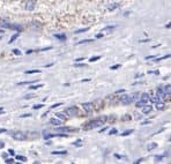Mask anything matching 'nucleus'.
<instances>
[{"label":"nucleus","instance_id":"obj_1","mask_svg":"<svg viewBox=\"0 0 171 164\" xmlns=\"http://www.w3.org/2000/svg\"><path fill=\"white\" fill-rule=\"evenodd\" d=\"M107 120H108V117H105V116L98 117L97 119H94V120L89 121V123H88V125H86V126H84V128H86V129L96 128V127H98V126H101V125L105 124V121H107Z\"/></svg>","mask_w":171,"mask_h":164},{"label":"nucleus","instance_id":"obj_2","mask_svg":"<svg viewBox=\"0 0 171 164\" xmlns=\"http://www.w3.org/2000/svg\"><path fill=\"white\" fill-rule=\"evenodd\" d=\"M133 102V97L131 95H123L120 97V103L124 105H130Z\"/></svg>","mask_w":171,"mask_h":164},{"label":"nucleus","instance_id":"obj_3","mask_svg":"<svg viewBox=\"0 0 171 164\" xmlns=\"http://www.w3.org/2000/svg\"><path fill=\"white\" fill-rule=\"evenodd\" d=\"M13 139L18 140V141H24V140H27V135L23 132H15L13 134Z\"/></svg>","mask_w":171,"mask_h":164},{"label":"nucleus","instance_id":"obj_4","mask_svg":"<svg viewBox=\"0 0 171 164\" xmlns=\"http://www.w3.org/2000/svg\"><path fill=\"white\" fill-rule=\"evenodd\" d=\"M82 108H83V110L86 111V112H87L88 115H90L92 112H93V110H94V104L93 103H83L82 104Z\"/></svg>","mask_w":171,"mask_h":164},{"label":"nucleus","instance_id":"obj_5","mask_svg":"<svg viewBox=\"0 0 171 164\" xmlns=\"http://www.w3.org/2000/svg\"><path fill=\"white\" fill-rule=\"evenodd\" d=\"M66 113L69 115V116H76V115H79V110L75 106H71V108L66 109Z\"/></svg>","mask_w":171,"mask_h":164},{"label":"nucleus","instance_id":"obj_6","mask_svg":"<svg viewBox=\"0 0 171 164\" xmlns=\"http://www.w3.org/2000/svg\"><path fill=\"white\" fill-rule=\"evenodd\" d=\"M36 6V0H28V1L26 3V9L28 11H33Z\"/></svg>","mask_w":171,"mask_h":164},{"label":"nucleus","instance_id":"obj_7","mask_svg":"<svg viewBox=\"0 0 171 164\" xmlns=\"http://www.w3.org/2000/svg\"><path fill=\"white\" fill-rule=\"evenodd\" d=\"M140 100L142 101V102H145V103H149L150 102V95L149 94H147V93H143V94H141V96H140Z\"/></svg>","mask_w":171,"mask_h":164},{"label":"nucleus","instance_id":"obj_8","mask_svg":"<svg viewBox=\"0 0 171 164\" xmlns=\"http://www.w3.org/2000/svg\"><path fill=\"white\" fill-rule=\"evenodd\" d=\"M142 108H143V109H142L143 115H148V113H150V112H151V110H153V106H151V105H148V104L143 105Z\"/></svg>","mask_w":171,"mask_h":164},{"label":"nucleus","instance_id":"obj_9","mask_svg":"<svg viewBox=\"0 0 171 164\" xmlns=\"http://www.w3.org/2000/svg\"><path fill=\"white\" fill-rule=\"evenodd\" d=\"M156 96H158L159 98L165 97V95H164V91H163V88H162V87L157 88V90H156Z\"/></svg>","mask_w":171,"mask_h":164},{"label":"nucleus","instance_id":"obj_10","mask_svg":"<svg viewBox=\"0 0 171 164\" xmlns=\"http://www.w3.org/2000/svg\"><path fill=\"white\" fill-rule=\"evenodd\" d=\"M57 131H58V132H69V131H76V129L65 126V127H58V128H57Z\"/></svg>","mask_w":171,"mask_h":164},{"label":"nucleus","instance_id":"obj_11","mask_svg":"<svg viewBox=\"0 0 171 164\" xmlns=\"http://www.w3.org/2000/svg\"><path fill=\"white\" fill-rule=\"evenodd\" d=\"M50 124L53 125V126H59V125H61V121H60L59 119L52 118V119H50Z\"/></svg>","mask_w":171,"mask_h":164},{"label":"nucleus","instance_id":"obj_12","mask_svg":"<svg viewBox=\"0 0 171 164\" xmlns=\"http://www.w3.org/2000/svg\"><path fill=\"white\" fill-rule=\"evenodd\" d=\"M163 91H164V95L169 97V96H170V91H171V89H170V85L165 86V87L163 88Z\"/></svg>","mask_w":171,"mask_h":164},{"label":"nucleus","instance_id":"obj_13","mask_svg":"<svg viewBox=\"0 0 171 164\" xmlns=\"http://www.w3.org/2000/svg\"><path fill=\"white\" fill-rule=\"evenodd\" d=\"M155 106H156V109H157V110H163V109L165 108V104H164V103H162V102L159 101V102L155 103Z\"/></svg>","mask_w":171,"mask_h":164},{"label":"nucleus","instance_id":"obj_14","mask_svg":"<svg viewBox=\"0 0 171 164\" xmlns=\"http://www.w3.org/2000/svg\"><path fill=\"white\" fill-rule=\"evenodd\" d=\"M155 148H157V143L156 142H150V143H148V146H147V149L150 151V150H153V149H155Z\"/></svg>","mask_w":171,"mask_h":164},{"label":"nucleus","instance_id":"obj_15","mask_svg":"<svg viewBox=\"0 0 171 164\" xmlns=\"http://www.w3.org/2000/svg\"><path fill=\"white\" fill-rule=\"evenodd\" d=\"M119 6H120V4H117V3H116V4H112V5H110V6L108 7V9L112 12V11H115V9H117V8L119 7Z\"/></svg>","mask_w":171,"mask_h":164},{"label":"nucleus","instance_id":"obj_16","mask_svg":"<svg viewBox=\"0 0 171 164\" xmlns=\"http://www.w3.org/2000/svg\"><path fill=\"white\" fill-rule=\"evenodd\" d=\"M54 37L58 38V39H60V41H66V36L64 34H56Z\"/></svg>","mask_w":171,"mask_h":164},{"label":"nucleus","instance_id":"obj_17","mask_svg":"<svg viewBox=\"0 0 171 164\" xmlns=\"http://www.w3.org/2000/svg\"><path fill=\"white\" fill-rule=\"evenodd\" d=\"M56 117H58L59 119H61V120H66V116L64 115V113H61V112H58V113H56Z\"/></svg>","mask_w":171,"mask_h":164},{"label":"nucleus","instance_id":"obj_18","mask_svg":"<svg viewBox=\"0 0 171 164\" xmlns=\"http://www.w3.org/2000/svg\"><path fill=\"white\" fill-rule=\"evenodd\" d=\"M0 26L1 27H5V28H11V24L8 23V22H6V21H0Z\"/></svg>","mask_w":171,"mask_h":164},{"label":"nucleus","instance_id":"obj_19","mask_svg":"<svg viewBox=\"0 0 171 164\" xmlns=\"http://www.w3.org/2000/svg\"><path fill=\"white\" fill-rule=\"evenodd\" d=\"M66 150H60V151H52V155H66Z\"/></svg>","mask_w":171,"mask_h":164},{"label":"nucleus","instance_id":"obj_20","mask_svg":"<svg viewBox=\"0 0 171 164\" xmlns=\"http://www.w3.org/2000/svg\"><path fill=\"white\" fill-rule=\"evenodd\" d=\"M146 104H147V103H145V102H142V101L140 100V101L136 102V105H135V106H136V108H142V106L146 105Z\"/></svg>","mask_w":171,"mask_h":164},{"label":"nucleus","instance_id":"obj_21","mask_svg":"<svg viewBox=\"0 0 171 164\" xmlns=\"http://www.w3.org/2000/svg\"><path fill=\"white\" fill-rule=\"evenodd\" d=\"M16 159H19V161H21V162H26V161H27V157H26V156L18 155V156H16Z\"/></svg>","mask_w":171,"mask_h":164},{"label":"nucleus","instance_id":"obj_22","mask_svg":"<svg viewBox=\"0 0 171 164\" xmlns=\"http://www.w3.org/2000/svg\"><path fill=\"white\" fill-rule=\"evenodd\" d=\"M26 74H34V73H41L39 69H34V70H26Z\"/></svg>","mask_w":171,"mask_h":164},{"label":"nucleus","instance_id":"obj_23","mask_svg":"<svg viewBox=\"0 0 171 164\" xmlns=\"http://www.w3.org/2000/svg\"><path fill=\"white\" fill-rule=\"evenodd\" d=\"M18 37H19V33H16V34H14V35L12 36V38H11V41H10V43H13V42H14V41H15V39H16Z\"/></svg>","mask_w":171,"mask_h":164},{"label":"nucleus","instance_id":"obj_24","mask_svg":"<svg viewBox=\"0 0 171 164\" xmlns=\"http://www.w3.org/2000/svg\"><path fill=\"white\" fill-rule=\"evenodd\" d=\"M159 97L158 96H156V97H150V102H154V103H157V102H159Z\"/></svg>","mask_w":171,"mask_h":164},{"label":"nucleus","instance_id":"obj_25","mask_svg":"<svg viewBox=\"0 0 171 164\" xmlns=\"http://www.w3.org/2000/svg\"><path fill=\"white\" fill-rule=\"evenodd\" d=\"M131 133H133V129H130V131H125L124 133H121V136H127V135H130Z\"/></svg>","mask_w":171,"mask_h":164},{"label":"nucleus","instance_id":"obj_26","mask_svg":"<svg viewBox=\"0 0 171 164\" xmlns=\"http://www.w3.org/2000/svg\"><path fill=\"white\" fill-rule=\"evenodd\" d=\"M90 42H94L93 39H84V41H80L79 43H77V45H80V44H84V43H90Z\"/></svg>","mask_w":171,"mask_h":164},{"label":"nucleus","instance_id":"obj_27","mask_svg":"<svg viewBox=\"0 0 171 164\" xmlns=\"http://www.w3.org/2000/svg\"><path fill=\"white\" fill-rule=\"evenodd\" d=\"M35 81H26V82H20L19 86H23V85H30V83H34Z\"/></svg>","mask_w":171,"mask_h":164},{"label":"nucleus","instance_id":"obj_28","mask_svg":"<svg viewBox=\"0 0 171 164\" xmlns=\"http://www.w3.org/2000/svg\"><path fill=\"white\" fill-rule=\"evenodd\" d=\"M131 118H132V117H131L130 115H126V116H124V117L121 118V120H123V121H126V120H131Z\"/></svg>","mask_w":171,"mask_h":164},{"label":"nucleus","instance_id":"obj_29","mask_svg":"<svg viewBox=\"0 0 171 164\" xmlns=\"http://www.w3.org/2000/svg\"><path fill=\"white\" fill-rule=\"evenodd\" d=\"M98 59H101V57H100V56H97V57H92V58L89 59V61H92V62H93V61H97Z\"/></svg>","mask_w":171,"mask_h":164},{"label":"nucleus","instance_id":"obj_30","mask_svg":"<svg viewBox=\"0 0 171 164\" xmlns=\"http://www.w3.org/2000/svg\"><path fill=\"white\" fill-rule=\"evenodd\" d=\"M115 28H116V26H109V27L104 28V29H103V31H107V30H112V29H115Z\"/></svg>","mask_w":171,"mask_h":164},{"label":"nucleus","instance_id":"obj_31","mask_svg":"<svg viewBox=\"0 0 171 164\" xmlns=\"http://www.w3.org/2000/svg\"><path fill=\"white\" fill-rule=\"evenodd\" d=\"M81 142H82L81 140H77L76 142H74V143H73V146H76V147H81V146H82V143H81Z\"/></svg>","mask_w":171,"mask_h":164},{"label":"nucleus","instance_id":"obj_32","mask_svg":"<svg viewBox=\"0 0 171 164\" xmlns=\"http://www.w3.org/2000/svg\"><path fill=\"white\" fill-rule=\"evenodd\" d=\"M163 159V156H155V162H161Z\"/></svg>","mask_w":171,"mask_h":164},{"label":"nucleus","instance_id":"obj_33","mask_svg":"<svg viewBox=\"0 0 171 164\" xmlns=\"http://www.w3.org/2000/svg\"><path fill=\"white\" fill-rule=\"evenodd\" d=\"M89 28H84V29H80V30H77V31H75L76 34H80V33H86V31H87Z\"/></svg>","mask_w":171,"mask_h":164},{"label":"nucleus","instance_id":"obj_34","mask_svg":"<svg viewBox=\"0 0 171 164\" xmlns=\"http://www.w3.org/2000/svg\"><path fill=\"white\" fill-rule=\"evenodd\" d=\"M41 87H43V85H37V86H31V87H30V89H37V88H41Z\"/></svg>","mask_w":171,"mask_h":164},{"label":"nucleus","instance_id":"obj_35","mask_svg":"<svg viewBox=\"0 0 171 164\" xmlns=\"http://www.w3.org/2000/svg\"><path fill=\"white\" fill-rule=\"evenodd\" d=\"M119 67H120V65H119V64H117V65H113V66H111L110 68H111V69H117V68H119Z\"/></svg>","mask_w":171,"mask_h":164},{"label":"nucleus","instance_id":"obj_36","mask_svg":"<svg viewBox=\"0 0 171 164\" xmlns=\"http://www.w3.org/2000/svg\"><path fill=\"white\" fill-rule=\"evenodd\" d=\"M60 105H62L61 103H56V104H53L52 106H51V109H54V108H58V106H60Z\"/></svg>","mask_w":171,"mask_h":164},{"label":"nucleus","instance_id":"obj_37","mask_svg":"<svg viewBox=\"0 0 171 164\" xmlns=\"http://www.w3.org/2000/svg\"><path fill=\"white\" fill-rule=\"evenodd\" d=\"M116 133H117V129H116V128H113V129H111V131H110V133H109V134H110V135H115Z\"/></svg>","mask_w":171,"mask_h":164},{"label":"nucleus","instance_id":"obj_38","mask_svg":"<svg viewBox=\"0 0 171 164\" xmlns=\"http://www.w3.org/2000/svg\"><path fill=\"white\" fill-rule=\"evenodd\" d=\"M43 106H44L43 104H39V105H35V106H34V110H37V109H41V108H43Z\"/></svg>","mask_w":171,"mask_h":164},{"label":"nucleus","instance_id":"obj_39","mask_svg":"<svg viewBox=\"0 0 171 164\" xmlns=\"http://www.w3.org/2000/svg\"><path fill=\"white\" fill-rule=\"evenodd\" d=\"M5 162L6 163H14V159L13 158H7V159H5Z\"/></svg>","mask_w":171,"mask_h":164},{"label":"nucleus","instance_id":"obj_40","mask_svg":"<svg viewBox=\"0 0 171 164\" xmlns=\"http://www.w3.org/2000/svg\"><path fill=\"white\" fill-rule=\"evenodd\" d=\"M26 117H31V115L30 113H26V115H22L21 116V118H26Z\"/></svg>","mask_w":171,"mask_h":164},{"label":"nucleus","instance_id":"obj_41","mask_svg":"<svg viewBox=\"0 0 171 164\" xmlns=\"http://www.w3.org/2000/svg\"><path fill=\"white\" fill-rule=\"evenodd\" d=\"M13 52H14V54H20V53H21V52H20L19 50H16V49H14V50H13Z\"/></svg>","mask_w":171,"mask_h":164},{"label":"nucleus","instance_id":"obj_42","mask_svg":"<svg viewBox=\"0 0 171 164\" xmlns=\"http://www.w3.org/2000/svg\"><path fill=\"white\" fill-rule=\"evenodd\" d=\"M121 93H125V89H120V90H117L116 94H121Z\"/></svg>","mask_w":171,"mask_h":164},{"label":"nucleus","instance_id":"obj_43","mask_svg":"<svg viewBox=\"0 0 171 164\" xmlns=\"http://www.w3.org/2000/svg\"><path fill=\"white\" fill-rule=\"evenodd\" d=\"M141 118H142V115H136L135 116V119H138V120H140Z\"/></svg>","mask_w":171,"mask_h":164},{"label":"nucleus","instance_id":"obj_44","mask_svg":"<svg viewBox=\"0 0 171 164\" xmlns=\"http://www.w3.org/2000/svg\"><path fill=\"white\" fill-rule=\"evenodd\" d=\"M31 97H34V95H27V96L24 97V100H28V98H31Z\"/></svg>","mask_w":171,"mask_h":164},{"label":"nucleus","instance_id":"obj_45","mask_svg":"<svg viewBox=\"0 0 171 164\" xmlns=\"http://www.w3.org/2000/svg\"><path fill=\"white\" fill-rule=\"evenodd\" d=\"M4 147H5V143L0 141V149H1V148H4Z\"/></svg>","mask_w":171,"mask_h":164},{"label":"nucleus","instance_id":"obj_46","mask_svg":"<svg viewBox=\"0 0 171 164\" xmlns=\"http://www.w3.org/2000/svg\"><path fill=\"white\" fill-rule=\"evenodd\" d=\"M8 152H10V154H11V155H14V154H15V152H14V150H13V149H10V150H8Z\"/></svg>","mask_w":171,"mask_h":164},{"label":"nucleus","instance_id":"obj_47","mask_svg":"<svg viewBox=\"0 0 171 164\" xmlns=\"http://www.w3.org/2000/svg\"><path fill=\"white\" fill-rule=\"evenodd\" d=\"M5 132H7L6 128H1V129H0V133H5Z\"/></svg>","mask_w":171,"mask_h":164},{"label":"nucleus","instance_id":"obj_48","mask_svg":"<svg viewBox=\"0 0 171 164\" xmlns=\"http://www.w3.org/2000/svg\"><path fill=\"white\" fill-rule=\"evenodd\" d=\"M75 66H76V67H82V66H84V64H76Z\"/></svg>","mask_w":171,"mask_h":164},{"label":"nucleus","instance_id":"obj_49","mask_svg":"<svg viewBox=\"0 0 171 164\" xmlns=\"http://www.w3.org/2000/svg\"><path fill=\"white\" fill-rule=\"evenodd\" d=\"M102 36H103V35H102V34H97V35H96V38H101V37H102Z\"/></svg>","mask_w":171,"mask_h":164},{"label":"nucleus","instance_id":"obj_50","mask_svg":"<svg viewBox=\"0 0 171 164\" xmlns=\"http://www.w3.org/2000/svg\"><path fill=\"white\" fill-rule=\"evenodd\" d=\"M83 60V58H77V59H75V61H82Z\"/></svg>","mask_w":171,"mask_h":164},{"label":"nucleus","instance_id":"obj_51","mask_svg":"<svg viewBox=\"0 0 171 164\" xmlns=\"http://www.w3.org/2000/svg\"><path fill=\"white\" fill-rule=\"evenodd\" d=\"M140 162H142V158H140V159H138V161H135V162H134V163H135V164H136V163H140Z\"/></svg>","mask_w":171,"mask_h":164},{"label":"nucleus","instance_id":"obj_52","mask_svg":"<svg viewBox=\"0 0 171 164\" xmlns=\"http://www.w3.org/2000/svg\"><path fill=\"white\" fill-rule=\"evenodd\" d=\"M148 124H150V123H149V121H143V123H142V125H148Z\"/></svg>","mask_w":171,"mask_h":164},{"label":"nucleus","instance_id":"obj_53","mask_svg":"<svg viewBox=\"0 0 171 164\" xmlns=\"http://www.w3.org/2000/svg\"><path fill=\"white\" fill-rule=\"evenodd\" d=\"M105 129H107V127H104V128H102V129H101V132H100V133H102V132H104V131H105Z\"/></svg>","mask_w":171,"mask_h":164},{"label":"nucleus","instance_id":"obj_54","mask_svg":"<svg viewBox=\"0 0 171 164\" xmlns=\"http://www.w3.org/2000/svg\"><path fill=\"white\" fill-rule=\"evenodd\" d=\"M3 111H4V109H3V108H0V112H3Z\"/></svg>","mask_w":171,"mask_h":164}]
</instances>
